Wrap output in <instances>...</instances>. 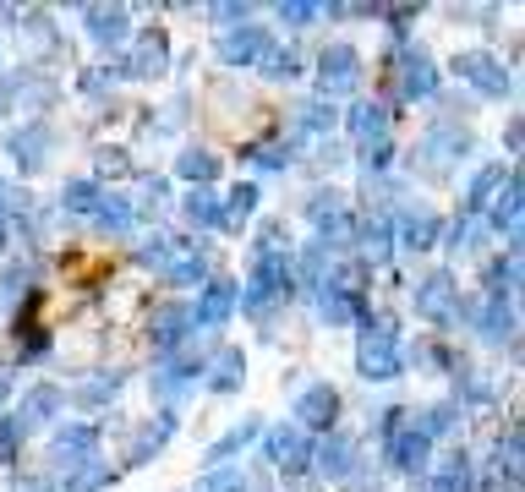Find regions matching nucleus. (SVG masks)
I'll use <instances>...</instances> for the list:
<instances>
[{
    "instance_id": "f257e3e1",
    "label": "nucleus",
    "mask_w": 525,
    "mask_h": 492,
    "mask_svg": "<svg viewBox=\"0 0 525 492\" xmlns=\"http://www.w3.org/2000/svg\"><path fill=\"white\" fill-rule=\"evenodd\" d=\"M400 361H405V350H400V334H394V328H383V323L361 328V339H356V372L361 378L383 383V378L400 372Z\"/></svg>"
},
{
    "instance_id": "f03ea898",
    "label": "nucleus",
    "mask_w": 525,
    "mask_h": 492,
    "mask_svg": "<svg viewBox=\"0 0 525 492\" xmlns=\"http://www.w3.org/2000/svg\"><path fill=\"white\" fill-rule=\"evenodd\" d=\"M345 121H350V137L367 143V164L389 159V110H383V104H356Z\"/></svg>"
},
{
    "instance_id": "7ed1b4c3",
    "label": "nucleus",
    "mask_w": 525,
    "mask_h": 492,
    "mask_svg": "<svg viewBox=\"0 0 525 492\" xmlns=\"http://www.w3.org/2000/svg\"><path fill=\"white\" fill-rule=\"evenodd\" d=\"M416 307H422L427 323H454L460 318V290H454L449 274H427L422 290H416Z\"/></svg>"
},
{
    "instance_id": "20e7f679",
    "label": "nucleus",
    "mask_w": 525,
    "mask_h": 492,
    "mask_svg": "<svg viewBox=\"0 0 525 492\" xmlns=\"http://www.w3.org/2000/svg\"><path fill=\"white\" fill-rule=\"evenodd\" d=\"M394 93H400V99H427V93H438V66L427 61L422 50H405L400 66H394Z\"/></svg>"
},
{
    "instance_id": "39448f33",
    "label": "nucleus",
    "mask_w": 525,
    "mask_h": 492,
    "mask_svg": "<svg viewBox=\"0 0 525 492\" xmlns=\"http://www.w3.org/2000/svg\"><path fill=\"white\" fill-rule=\"evenodd\" d=\"M268 55V33L258 28V22H236V28L219 39V61L225 66H252Z\"/></svg>"
},
{
    "instance_id": "423d86ee",
    "label": "nucleus",
    "mask_w": 525,
    "mask_h": 492,
    "mask_svg": "<svg viewBox=\"0 0 525 492\" xmlns=\"http://www.w3.org/2000/svg\"><path fill=\"white\" fill-rule=\"evenodd\" d=\"M285 285H290L285 257H279V252H274V257H258V268H252V296H247V307L263 318V312L274 307L279 296H285Z\"/></svg>"
},
{
    "instance_id": "0eeeda50",
    "label": "nucleus",
    "mask_w": 525,
    "mask_h": 492,
    "mask_svg": "<svg viewBox=\"0 0 525 492\" xmlns=\"http://www.w3.org/2000/svg\"><path fill=\"white\" fill-rule=\"evenodd\" d=\"M356 77H361V61H356V50H345V44H334V50H323L318 55V88L329 93H350L356 88Z\"/></svg>"
},
{
    "instance_id": "6e6552de",
    "label": "nucleus",
    "mask_w": 525,
    "mask_h": 492,
    "mask_svg": "<svg viewBox=\"0 0 525 492\" xmlns=\"http://www.w3.org/2000/svg\"><path fill=\"white\" fill-rule=\"evenodd\" d=\"M307 219H312V230L323 236V246L340 241V236H350V208H345L340 192H318V197L307 203Z\"/></svg>"
},
{
    "instance_id": "1a4fd4ad",
    "label": "nucleus",
    "mask_w": 525,
    "mask_h": 492,
    "mask_svg": "<svg viewBox=\"0 0 525 492\" xmlns=\"http://www.w3.org/2000/svg\"><path fill=\"white\" fill-rule=\"evenodd\" d=\"M170 66V39L159 28H143L132 39V55H126V72H137V77H159Z\"/></svg>"
},
{
    "instance_id": "9d476101",
    "label": "nucleus",
    "mask_w": 525,
    "mask_h": 492,
    "mask_svg": "<svg viewBox=\"0 0 525 492\" xmlns=\"http://www.w3.org/2000/svg\"><path fill=\"white\" fill-rule=\"evenodd\" d=\"M263 454L274 465H285V471H301L312 460V443L301 427H274V432H263Z\"/></svg>"
},
{
    "instance_id": "9b49d317",
    "label": "nucleus",
    "mask_w": 525,
    "mask_h": 492,
    "mask_svg": "<svg viewBox=\"0 0 525 492\" xmlns=\"http://www.w3.org/2000/svg\"><path fill=\"white\" fill-rule=\"evenodd\" d=\"M476 334H482L487 345H504V339L515 334V307H509V296H493V290H487V296L476 301Z\"/></svg>"
},
{
    "instance_id": "f8f14e48",
    "label": "nucleus",
    "mask_w": 525,
    "mask_h": 492,
    "mask_svg": "<svg viewBox=\"0 0 525 492\" xmlns=\"http://www.w3.org/2000/svg\"><path fill=\"white\" fill-rule=\"evenodd\" d=\"M296 416H301V432L307 427H334V416H340V394H334L329 383H307V389L296 394Z\"/></svg>"
},
{
    "instance_id": "ddd939ff",
    "label": "nucleus",
    "mask_w": 525,
    "mask_h": 492,
    "mask_svg": "<svg viewBox=\"0 0 525 492\" xmlns=\"http://www.w3.org/2000/svg\"><path fill=\"white\" fill-rule=\"evenodd\" d=\"M236 301H241V290L230 285V279H208V290H203V301H197V312H192V323H203V328H219L236 312Z\"/></svg>"
},
{
    "instance_id": "4468645a",
    "label": "nucleus",
    "mask_w": 525,
    "mask_h": 492,
    "mask_svg": "<svg viewBox=\"0 0 525 492\" xmlns=\"http://www.w3.org/2000/svg\"><path fill=\"white\" fill-rule=\"evenodd\" d=\"M460 72H465V82H471V88H482L487 99H504V93H509V72L493 61V55H465Z\"/></svg>"
},
{
    "instance_id": "2eb2a0df",
    "label": "nucleus",
    "mask_w": 525,
    "mask_h": 492,
    "mask_svg": "<svg viewBox=\"0 0 525 492\" xmlns=\"http://www.w3.org/2000/svg\"><path fill=\"white\" fill-rule=\"evenodd\" d=\"M170 432H175V416H154V421H143V427H137L132 438H126V460H132V465H143L148 454H154L159 443L170 438Z\"/></svg>"
},
{
    "instance_id": "dca6fc26",
    "label": "nucleus",
    "mask_w": 525,
    "mask_h": 492,
    "mask_svg": "<svg viewBox=\"0 0 525 492\" xmlns=\"http://www.w3.org/2000/svg\"><path fill=\"white\" fill-rule=\"evenodd\" d=\"M83 22H88L93 39L115 44L126 28H132V11H126V6H88V11H83Z\"/></svg>"
},
{
    "instance_id": "f3484780",
    "label": "nucleus",
    "mask_w": 525,
    "mask_h": 492,
    "mask_svg": "<svg viewBox=\"0 0 525 492\" xmlns=\"http://www.w3.org/2000/svg\"><path fill=\"white\" fill-rule=\"evenodd\" d=\"M192 334V307H181V301H175V307H159L154 312V345H181V339Z\"/></svg>"
},
{
    "instance_id": "a211bd4d",
    "label": "nucleus",
    "mask_w": 525,
    "mask_h": 492,
    "mask_svg": "<svg viewBox=\"0 0 525 492\" xmlns=\"http://www.w3.org/2000/svg\"><path fill=\"white\" fill-rule=\"evenodd\" d=\"M55 410H61V389H50V383H44V389H33L28 400H22V410H17L22 432H33V427H39V421H50Z\"/></svg>"
},
{
    "instance_id": "6ab92c4d",
    "label": "nucleus",
    "mask_w": 525,
    "mask_h": 492,
    "mask_svg": "<svg viewBox=\"0 0 525 492\" xmlns=\"http://www.w3.org/2000/svg\"><path fill=\"white\" fill-rule=\"evenodd\" d=\"M318 465H323V476H350L356 471V443H350L345 432H334V438L318 449Z\"/></svg>"
},
{
    "instance_id": "aec40b11",
    "label": "nucleus",
    "mask_w": 525,
    "mask_h": 492,
    "mask_svg": "<svg viewBox=\"0 0 525 492\" xmlns=\"http://www.w3.org/2000/svg\"><path fill=\"white\" fill-rule=\"evenodd\" d=\"M11 148H17L22 170H39V164L50 159V132H44V126H28V132L11 137Z\"/></svg>"
},
{
    "instance_id": "412c9836",
    "label": "nucleus",
    "mask_w": 525,
    "mask_h": 492,
    "mask_svg": "<svg viewBox=\"0 0 525 492\" xmlns=\"http://www.w3.org/2000/svg\"><path fill=\"white\" fill-rule=\"evenodd\" d=\"M433 492H471V460H465V454H449V460H438Z\"/></svg>"
},
{
    "instance_id": "4be33fe9",
    "label": "nucleus",
    "mask_w": 525,
    "mask_h": 492,
    "mask_svg": "<svg viewBox=\"0 0 525 492\" xmlns=\"http://www.w3.org/2000/svg\"><path fill=\"white\" fill-rule=\"evenodd\" d=\"M175 175H181V181H192V186H203V181H214V175H219V159L203 154V148H186V154L175 159Z\"/></svg>"
},
{
    "instance_id": "5701e85b",
    "label": "nucleus",
    "mask_w": 525,
    "mask_h": 492,
    "mask_svg": "<svg viewBox=\"0 0 525 492\" xmlns=\"http://www.w3.org/2000/svg\"><path fill=\"white\" fill-rule=\"evenodd\" d=\"M93 438H99V427H66L61 438H55V460H61V465H77V460L93 449Z\"/></svg>"
},
{
    "instance_id": "b1692460",
    "label": "nucleus",
    "mask_w": 525,
    "mask_h": 492,
    "mask_svg": "<svg viewBox=\"0 0 525 492\" xmlns=\"http://www.w3.org/2000/svg\"><path fill=\"white\" fill-rule=\"evenodd\" d=\"M241 367H247V356L241 350H219V361H214V394H236L241 389Z\"/></svg>"
},
{
    "instance_id": "393cba45",
    "label": "nucleus",
    "mask_w": 525,
    "mask_h": 492,
    "mask_svg": "<svg viewBox=\"0 0 525 492\" xmlns=\"http://www.w3.org/2000/svg\"><path fill=\"white\" fill-rule=\"evenodd\" d=\"M487 208H493V225L515 230V219H520V181H504V186H498V197H493Z\"/></svg>"
},
{
    "instance_id": "a878e982",
    "label": "nucleus",
    "mask_w": 525,
    "mask_h": 492,
    "mask_svg": "<svg viewBox=\"0 0 525 492\" xmlns=\"http://www.w3.org/2000/svg\"><path fill=\"white\" fill-rule=\"evenodd\" d=\"M186 214H192L197 225H214V230H225V203H219L214 192H192V197H186Z\"/></svg>"
},
{
    "instance_id": "bb28decb",
    "label": "nucleus",
    "mask_w": 525,
    "mask_h": 492,
    "mask_svg": "<svg viewBox=\"0 0 525 492\" xmlns=\"http://www.w3.org/2000/svg\"><path fill=\"white\" fill-rule=\"evenodd\" d=\"M93 219H99L104 230H132V203L126 197H99V208H93Z\"/></svg>"
},
{
    "instance_id": "cd10ccee",
    "label": "nucleus",
    "mask_w": 525,
    "mask_h": 492,
    "mask_svg": "<svg viewBox=\"0 0 525 492\" xmlns=\"http://www.w3.org/2000/svg\"><path fill=\"white\" fill-rule=\"evenodd\" d=\"M110 482H115L110 465H77V471L66 476V492H104Z\"/></svg>"
},
{
    "instance_id": "c85d7f7f",
    "label": "nucleus",
    "mask_w": 525,
    "mask_h": 492,
    "mask_svg": "<svg viewBox=\"0 0 525 492\" xmlns=\"http://www.w3.org/2000/svg\"><path fill=\"white\" fill-rule=\"evenodd\" d=\"M252 208H258V186H252V181H241V186H236V192H230V197H225V230H236V225H241V219H247V214H252Z\"/></svg>"
},
{
    "instance_id": "c756f323",
    "label": "nucleus",
    "mask_w": 525,
    "mask_h": 492,
    "mask_svg": "<svg viewBox=\"0 0 525 492\" xmlns=\"http://www.w3.org/2000/svg\"><path fill=\"white\" fill-rule=\"evenodd\" d=\"M361 252H367V257H389L394 252V225H389V219L361 225Z\"/></svg>"
},
{
    "instance_id": "7c9ffc66",
    "label": "nucleus",
    "mask_w": 525,
    "mask_h": 492,
    "mask_svg": "<svg viewBox=\"0 0 525 492\" xmlns=\"http://www.w3.org/2000/svg\"><path fill=\"white\" fill-rule=\"evenodd\" d=\"M438 219H427V214H416V219H405V225H400V241L405 246H416V252H427V246H433L438 241Z\"/></svg>"
},
{
    "instance_id": "2f4dec72",
    "label": "nucleus",
    "mask_w": 525,
    "mask_h": 492,
    "mask_svg": "<svg viewBox=\"0 0 525 492\" xmlns=\"http://www.w3.org/2000/svg\"><path fill=\"white\" fill-rule=\"evenodd\" d=\"M197 492H247V482H241L236 465H214V471L197 482Z\"/></svg>"
},
{
    "instance_id": "473e14b6",
    "label": "nucleus",
    "mask_w": 525,
    "mask_h": 492,
    "mask_svg": "<svg viewBox=\"0 0 525 492\" xmlns=\"http://www.w3.org/2000/svg\"><path fill=\"white\" fill-rule=\"evenodd\" d=\"M115 389H121V372H99V378H88L83 389H77V400H83V405H104Z\"/></svg>"
},
{
    "instance_id": "72a5a7b5",
    "label": "nucleus",
    "mask_w": 525,
    "mask_h": 492,
    "mask_svg": "<svg viewBox=\"0 0 525 492\" xmlns=\"http://www.w3.org/2000/svg\"><path fill=\"white\" fill-rule=\"evenodd\" d=\"M99 186H88V181H72V186H66V208H72V214H88L93 219V208H99Z\"/></svg>"
},
{
    "instance_id": "f704fd0d",
    "label": "nucleus",
    "mask_w": 525,
    "mask_h": 492,
    "mask_svg": "<svg viewBox=\"0 0 525 492\" xmlns=\"http://www.w3.org/2000/svg\"><path fill=\"white\" fill-rule=\"evenodd\" d=\"M454 148H465V132H460V126H443V132L427 137V159H454Z\"/></svg>"
},
{
    "instance_id": "c9c22d12",
    "label": "nucleus",
    "mask_w": 525,
    "mask_h": 492,
    "mask_svg": "<svg viewBox=\"0 0 525 492\" xmlns=\"http://www.w3.org/2000/svg\"><path fill=\"white\" fill-rule=\"evenodd\" d=\"M498 186H504V170H482V175H476V181H471V214H476V208H487V203H493V192H498Z\"/></svg>"
},
{
    "instance_id": "e433bc0d",
    "label": "nucleus",
    "mask_w": 525,
    "mask_h": 492,
    "mask_svg": "<svg viewBox=\"0 0 525 492\" xmlns=\"http://www.w3.org/2000/svg\"><path fill=\"white\" fill-rule=\"evenodd\" d=\"M22 438H28V432H22V421H17V416H0V465L17 460Z\"/></svg>"
},
{
    "instance_id": "4c0bfd02",
    "label": "nucleus",
    "mask_w": 525,
    "mask_h": 492,
    "mask_svg": "<svg viewBox=\"0 0 525 492\" xmlns=\"http://www.w3.org/2000/svg\"><path fill=\"white\" fill-rule=\"evenodd\" d=\"M258 438V421H247V427H236V432H225V438L214 443V460H230V454L241 449V443H252Z\"/></svg>"
},
{
    "instance_id": "58836bf2",
    "label": "nucleus",
    "mask_w": 525,
    "mask_h": 492,
    "mask_svg": "<svg viewBox=\"0 0 525 492\" xmlns=\"http://www.w3.org/2000/svg\"><path fill=\"white\" fill-rule=\"evenodd\" d=\"M323 126H334V110L329 104H307V110H301V132H323Z\"/></svg>"
},
{
    "instance_id": "ea45409f",
    "label": "nucleus",
    "mask_w": 525,
    "mask_h": 492,
    "mask_svg": "<svg viewBox=\"0 0 525 492\" xmlns=\"http://www.w3.org/2000/svg\"><path fill=\"white\" fill-rule=\"evenodd\" d=\"M301 72V55L296 50H274L268 55V77H296Z\"/></svg>"
},
{
    "instance_id": "a19ab883",
    "label": "nucleus",
    "mask_w": 525,
    "mask_h": 492,
    "mask_svg": "<svg viewBox=\"0 0 525 492\" xmlns=\"http://www.w3.org/2000/svg\"><path fill=\"white\" fill-rule=\"evenodd\" d=\"M99 170L104 175H126V170H132V159H126L121 148H99Z\"/></svg>"
},
{
    "instance_id": "79ce46f5",
    "label": "nucleus",
    "mask_w": 525,
    "mask_h": 492,
    "mask_svg": "<svg viewBox=\"0 0 525 492\" xmlns=\"http://www.w3.org/2000/svg\"><path fill=\"white\" fill-rule=\"evenodd\" d=\"M498 454H504V476H520V438H515V432L504 438V449H498Z\"/></svg>"
},
{
    "instance_id": "37998d69",
    "label": "nucleus",
    "mask_w": 525,
    "mask_h": 492,
    "mask_svg": "<svg viewBox=\"0 0 525 492\" xmlns=\"http://www.w3.org/2000/svg\"><path fill=\"white\" fill-rule=\"evenodd\" d=\"M11 492H55V482H50V476H17Z\"/></svg>"
},
{
    "instance_id": "c03bdc74",
    "label": "nucleus",
    "mask_w": 525,
    "mask_h": 492,
    "mask_svg": "<svg viewBox=\"0 0 525 492\" xmlns=\"http://www.w3.org/2000/svg\"><path fill=\"white\" fill-rule=\"evenodd\" d=\"M252 159H258V164H268V170H279V164H285L290 154H285V148H279V143H268V148H258V154H252Z\"/></svg>"
},
{
    "instance_id": "a18cd8bd",
    "label": "nucleus",
    "mask_w": 525,
    "mask_h": 492,
    "mask_svg": "<svg viewBox=\"0 0 525 492\" xmlns=\"http://www.w3.org/2000/svg\"><path fill=\"white\" fill-rule=\"evenodd\" d=\"M279 17H290V22H307V17H312V6H301V0H285V6H279Z\"/></svg>"
},
{
    "instance_id": "49530a36",
    "label": "nucleus",
    "mask_w": 525,
    "mask_h": 492,
    "mask_svg": "<svg viewBox=\"0 0 525 492\" xmlns=\"http://www.w3.org/2000/svg\"><path fill=\"white\" fill-rule=\"evenodd\" d=\"M214 17H225L230 28H236V17H247V6H214Z\"/></svg>"
},
{
    "instance_id": "de8ad7c7",
    "label": "nucleus",
    "mask_w": 525,
    "mask_h": 492,
    "mask_svg": "<svg viewBox=\"0 0 525 492\" xmlns=\"http://www.w3.org/2000/svg\"><path fill=\"white\" fill-rule=\"evenodd\" d=\"M6 389H11V378H6V372H0V400H6Z\"/></svg>"
},
{
    "instance_id": "09e8293b",
    "label": "nucleus",
    "mask_w": 525,
    "mask_h": 492,
    "mask_svg": "<svg viewBox=\"0 0 525 492\" xmlns=\"http://www.w3.org/2000/svg\"><path fill=\"white\" fill-rule=\"evenodd\" d=\"M0 203H6V186H0Z\"/></svg>"
}]
</instances>
